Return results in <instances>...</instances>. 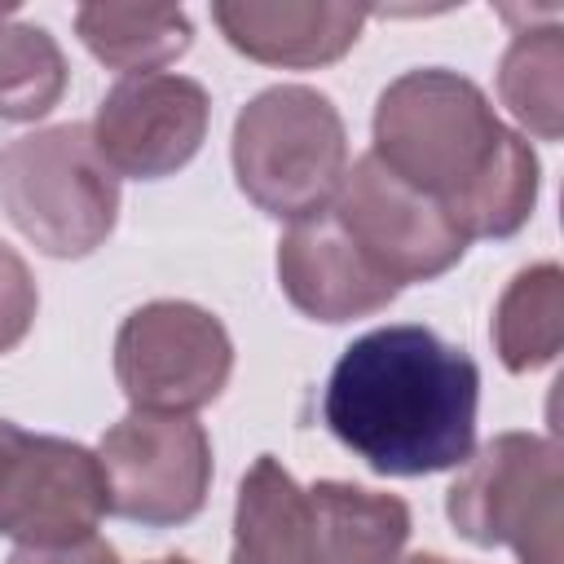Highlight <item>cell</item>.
<instances>
[{
	"instance_id": "1",
	"label": "cell",
	"mask_w": 564,
	"mask_h": 564,
	"mask_svg": "<svg viewBox=\"0 0 564 564\" xmlns=\"http://www.w3.org/2000/svg\"><path fill=\"white\" fill-rule=\"evenodd\" d=\"M370 154L410 189L441 203L471 238H511L538 207L542 167L524 132H511L485 88L445 66L397 75L370 119Z\"/></svg>"
},
{
	"instance_id": "2",
	"label": "cell",
	"mask_w": 564,
	"mask_h": 564,
	"mask_svg": "<svg viewBox=\"0 0 564 564\" xmlns=\"http://www.w3.org/2000/svg\"><path fill=\"white\" fill-rule=\"evenodd\" d=\"M480 366L432 326L397 322L352 339L330 366L322 419L379 476H432L476 449Z\"/></svg>"
},
{
	"instance_id": "3",
	"label": "cell",
	"mask_w": 564,
	"mask_h": 564,
	"mask_svg": "<svg viewBox=\"0 0 564 564\" xmlns=\"http://www.w3.org/2000/svg\"><path fill=\"white\" fill-rule=\"evenodd\" d=\"M405 542V498L352 480L300 485L260 454L238 485L229 564H397Z\"/></svg>"
},
{
	"instance_id": "4",
	"label": "cell",
	"mask_w": 564,
	"mask_h": 564,
	"mask_svg": "<svg viewBox=\"0 0 564 564\" xmlns=\"http://www.w3.org/2000/svg\"><path fill=\"white\" fill-rule=\"evenodd\" d=\"M238 189L273 220H304L330 207L348 172V128L335 101L308 84L256 93L229 141Z\"/></svg>"
},
{
	"instance_id": "5",
	"label": "cell",
	"mask_w": 564,
	"mask_h": 564,
	"mask_svg": "<svg viewBox=\"0 0 564 564\" xmlns=\"http://www.w3.org/2000/svg\"><path fill=\"white\" fill-rule=\"evenodd\" d=\"M0 207L35 251L84 260L115 234L119 176L88 123L35 128L0 150Z\"/></svg>"
},
{
	"instance_id": "6",
	"label": "cell",
	"mask_w": 564,
	"mask_h": 564,
	"mask_svg": "<svg viewBox=\"0 0 564 564\" xmlns=\"http://www.w3.org/2000/svg\"><path fill=\"white\" fill-rule=\"evenodd\" d=\"M445 516L471 546H507L520 564H564V449L555 436L498 432L454 476Z\"/></svg>"
},
{
	"instance_id": "7",
	"label": "cell",
	"mask_w": 564,
	"mask_h": 564,
	"mask_svg": "<svg viewBox=\"0 0 564 564\" xmlns=\"http://www.w3.org/2000/svg\"><path fill=\"white\" fill-rule=\"evenodd\" d=\"M234 375V339L216 313L189 300H150L115 335V379L132 410L194 414Z\"/></svg>"
},
{
	"instance_id": "8",
	"label": "cell",
	"mask_w": 564,
	"mask_h": 564,
	"mask_svg": "<svg viewBox=\"0 0 564 564\" xmlns=\"http://www.w3.org/2000/svg\"><path fill=\"white\" fill-rule=\"evenodd\" d=\"M106 511L141 529L194 520L212 489V436L194 414L128 410L97 441Z\"/></svg>"
},
{
	"instance_id": "9",
	"label": "cell",
	"mask_w": 564,
	"mask_h": 564,
	"mask_svg": "<svg viewBox=\"0 0 564 564\" xmlns=\"http://www.w3.org/2000/svg\"><path fill=\"white\" fill-rule=\"evenodd\" d=\"M106 516V476L88 445L0 419V538L66 546Z\"/></svg>"
},
{
	"instance_id": "10",
	"label": "cell",
	"mask_w": 564,
	"mask_h": 564,
	"mask_svg": "<svg viewBox=\"0 0 564 564\" xmlns=\"http://www.w3.org/2000/svg\"><path fill=\"white\" fill-rule=\"evenodd\" d=\"M330 216L366 256V264L397 291L441 278L467 256V238L454 229L441 203L410 189L375 154H361L344 172L330 198Z\"/></svg>"
},
{
	"instance_id": "11",
	"label": "cell",
	"mask_w": 564,
	"mask_h": 564,
	"mask_svg": "<svg viewBox=\"0 0 564 564\" xmlns=\"http://www.w3.org/2000/svg\"><path fill=\"white\" fill-rule=\"evenodd\" d=\"M212 97L189 75H123L88 123L97 154L115 176L163 181L181 172L207 141Z\"/></svg>"
},
{
	"instance_id": "12",
	"label": "cell",
	"mask_w": 564,
	"mask_h": 564,
	"mask_svg": "<svg viewBox=\"0 0 564 564\" xmlns=\"http://www.w3.org/2000/svg\"><path fill=\"white\" fill-rule=\"evenodd\" d=\"M278 282L286 300L313 322H352L388 308L401 291L383 282L348 242L330 207L295 220L278 238Z\"/></svg>"
},
{
	"instance_id": "13",
	"label": "cell",
	"mask_w": 564,
	"mask_h": 564,
	"mask_svg": "<svg viewBox=\"0 0 564 564\" xmlns=\"http://www.w3.org/2000/svg\"><path fill=\"white\" fill-rule=\"evenodd\" d=\"M212 18L242 57L282 70H313L339 62L357 44L370 9L344 0H216Z\"/></svg>"
},
{
	"instance_id": "14",
	"label": "cell",
	"mask_w": 564,
	"mask_h": 564,
	"mask_svg": "<svg viewBox=\"0 0 564 564\" xmlns=\"http://www.w3.org/2000/svg\"><path fill=\"white\" fill-rule=\"evenodd\" d=\"M75 35L101 66L150 75L189 53L194 22L172 4H79Z\"/></svg>"
},
{
	"instance_id": "15",
	"label": "cell",
	"mask_w": 564,
	"mask_h": 564,
	"mask_svg": "<svg viewBox=\"0 0 564 564\" xmlns=\"http://www.w3.org/2000/svg\"><path fill=\"white\" fill-rule=\"evenodd\" d=\"M489 339H494L498 361L511 375H533L560 357V344H564V269L555 260H538L502 286V295L494 304Z\"/></svg>"
},
{
	"instance_id": "16",
	"label": "cell",
	"mask_w": 564,
	"mask_h": 564,
	"mask_svg": "<svg viewBox=\"0 0 564 564\" xmlns=\"http://www.w3.org/2000/svg\"><path fill=\"white\" fill-rule=\"evenodd\" d=\"M498 97L516 123L542 141L564 132V31L560 22L520 26L498 62Z\"/></svg>"
},
{
	"instance_id": "17",
	"label": "cell",
	"mask_w": 564,
	"mask_h": 564,
	"mask_svg": "<svg viewBox=\"0 0 564 564\" xmlns=\"http://www.w3.org/2000/svg\"><path fill=\"white\" fill-rule=\"evenodd\" d=\"M70 84L62 44L35 22H0V119H44Z\"/></svg>"
},
{
	"instance_id": "18",
	"label": "cell",
	"mask_w": 564,
	"mask_h": 564,
	"mask_svg": "<svg viewBox=\"0 0 564 564\" xmlns=\"http://www.w3.org/2000/svg\"><path fill=\"white\" fill-rule=\"evenodd\" d=\"M35 308H40V291L31 264L9 242H0V352H13L26 339Z\"/></svg>"
},
{
	"instance_id": "19",
	"label": "cell",
	"mask_w": 564,
	"mask_h": 564,
	"mask_svg": "<svg viewBox=\"0 0 564 564\" xmlns=\"http://www.w3.org/2000/svg\"><path fill=\"white\" fill-rule=\"evenodd\" d=\"M4 564H123L106 538H79L66 546H18Z\"/></svg>"
},
{
	"instance_id": "20",
	"label": "cell",
	"mask_w": 564,
	"mask_h": 564,
	"mask_svg": "<svg viewBox=\"0 0 564 564\" xmlns=\"http://www.w3.org/2000/svg\"><path fill=\"white\" fill-rule=\"evenodd\" d=\"M397 564H454V560H445V555H436V551H419V555H405V560H397Z\"/></svg>"
},
{
	"instance_id": "21",
	"label": "cell",
	"mask_w": 564,
	"mask_h": 564,
	"mask_svg": "<svg viewBox=\"0 0 564 564\" xmlns=\"http://www.w3.org/2000/svg\"><path fill=\"white\" fill-rule=\"evenodd\" d=\"M145 564H194V560H185V555H159V560H145Z\"/></svg>"
},
{
	"instance_id": "22",
	"label": "cell",
	"mask_w": 564,
	"mask_h": 564,
	"mask_svg": "<svg viewBox=\"0 0 564 564\" xmlns=\"http://www.w3.org/2000/svg\"><path fill=\"white\" fill-rule=\"evenodd\" d=\"M13 18V4H0V22H9Z\"/></svg>"
}]
</instances>
